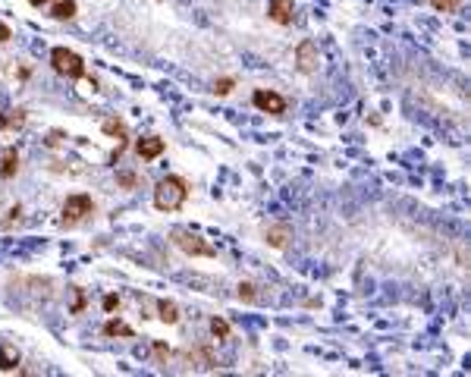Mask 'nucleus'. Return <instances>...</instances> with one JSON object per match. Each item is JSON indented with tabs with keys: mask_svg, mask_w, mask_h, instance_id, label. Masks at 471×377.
Returning a JSON list of instances; mask_svg holds the SVG:
<instances>
[{
	"mask_svg": "<svg viewBox=\"0 0 471 377\" xmlns=\"http://www.w3.org/2000/svg\"><path fill=\"white\" fill-rule=\"evenodd\" d=\"M185 198H189V183H185L183 176H176V173H170V176H163L161 183L154 185V207L157 211H179V207L185 205Z\"/></svg>",
	"mask_w": 471,
	"mask_h": 377,
	"instance_id": "obj_1",
	"label": "nucleus"
},
{
	"mask_svg": "<svg viewBox=\"0 0 471 377\" xmlns=\"http://www.w3.org/2000/svg\"><path fill=\"white\" fill-rule=\"evenodd\" d=\"M51 67L57 69L60 76H67L69 82L89 79V73H85V60H82L76 51H69V47H54L51 51Z\"/></svg>",
	"mask_w": 471,
	"mask_h": 377,
	"instance_id": "obj_2",
	"label": "nucleus"
},
{
	"mask_svg": "<svg viewBox=\"0 0 471 377\" xmlns=\"http://www.w3.org/2000/svg\"><path fill=\"white\" fill-rule=\"evenodd\" d=\"M95 214V201H91V195H69L67 201H63V207H60V223L63 227H79L82 220H89V217Z\"/></svg>",
	"mask_w": 471,
	"mask_h": 377,
	"instance_id": "obj_3",
	"label": "nucleus"
},
{
	"mask_svg": "<svg viewBox=\"0 0 471 377\" xmlns=\"http://www.w3.org/2000/svg\"><path fill=\"white\" fill-rule=\"evenodd\" d=\"M170 239H173V245H176L179 251H185L189 258H214V255H217L198 233H189V229H173Z\"/></svg>",
	"mask_w": 471,
	"mask_h": 377,
	"instance_id": "obj_4",
	"label": "nucleus"
},
{
	"mask_svg": "<svg viewBox=\"0 0 471 377\" xmlns=\"http://www.w3.org/2000/svg\"><path fill=\"white\" fill-rule=\"evenodd\" d=\"M251 104H255L258 111L271 113V117H283V113H286V98L271 91V89H258L251 95Z\"/></svg>",
	"mask_w": 471,
	"mask_h": 377,
	"instance_id": "obj_5",
	"label": "nucleus"
},
{
	"mask_svg": "<svg viewBox=\"0 0 471 377\" xmlns=\"http://www.w3.org/2000/svg\"><path fill=\"white\" fill-rule=\"evenodd\" d=\"M264 242L271 245V249H286L289 242H292V227L283 220L277 223H267L264 227Z\"/></svg>",
	"mask_w": 471,
	"mask_h": 377,
	"instance_id": "obj_6",
	"label": "nucleus"
},
{
	"mask_svg": "<svg viewBox=\"0 0 471 377\" xmlns=\"http://www.w3.org/2000/svg\"><path fill=\"white\" fill-rule=\"evenodd\" d=\"M267 19L277 25H292L295 19L292 0H267Z\"/></svg>",
	"mask_w": 471,
	"mask_h": 377,
	"instance_id": "obj_7",
	"label": "nucleus"
},
{
	"mask_svg": "<svg viewBox=\"0 0 471 377\" xmlns=\"http://www.w3.org/2000/svg\"><path fill=\"white\" fill-rule=\"evenodd\" d=\"M295 67H299V73L311 76L317 69V45L314 41H302V45L295 47Z\"/></svg>",
	"mask_w": 471,
	"mask_h": 377,
	"instance_id": "obj_8",
	"label": "nucleus"
},
{
	"mask_svg": "<svg viewBox=\"0 0 471 377\" xmlns=\"http://www.w3.org/2000/svg\"><path fill=\"white\" fill-rule=\"evenodd\" d=\"M163 151H167V145H163V139H157V135H145V139L135 141V155H139L141 161H157Z\"/></svg>",
	"mask_w": 471,
	"mask_h": 377,
	"instance_id": "obj_9",
	"label": "nucleus"
},
{
	"mask_svg": "<svg viewBox=\"0 0 471 377\" xmlns=\"http://www.w3.org/2000/svg\"><path fill=\"white\" fill-rule=\"evenodd\" d=\"M25 119H29V113L23 107H10V111L0 113V133H19L25 126Z\"/></svg>",
	"mask_w": 471,
	"mask_h": 377,
	"instance_id": "obj_10",
	"label": "nucleus"
},
{
	"mask_svg": "<svg viewBox=\"0 0 471 377\" xmlns=\"http://www.w3.org/2000/svg\"><path fill=\"white\" fill-rule=\"evenodd\" d=\"M19 173V151L3 148L0 151V179H13Z\"/></svg>",
	"mask_w": 471,
	"mask_h": 377,
	"instance_id": "obj_11",
	"label": "nucleus"
},
{
	"mask_svg": "<svg viewBox=\"0 0 471 377\" xmlns=\"http://www.w3.org/2000/svg\"><path fill=\"white\" fill-rule=\"evenodd\" d=\"M16 368H19V349L3 343L0 346V371H16Z\"/></svg>",
	"mask_w": 471,
	"mask_h": 377,
	"instance_id": "obj_12",
	"label": "nucleus"
},
{
	"mask_svg": "<svg viewBox=\"0 0 471 377\" xmlns=\"http://www.w3.org/2000/svg\"><path fill=\"white\" fill-rule=\"evenodd\" d=\"M157 318H161L163 324H179V305L170 302V299H161V302H157Z\"/></svg>",
	"mask_w": 471,
	"mask_h": 377,
	"instance_id": "obj_13",
	"label": "nucleus"
},
{
	"mask_svg": "<svg viewBox=\"0 0 471 377\" xmlns=\"http://www.w3.org/2000/svg\"><path fill=\"white\" fill-rule=\"evenodd\" d=\"M101 129H104L107 135H113V139H129V126H126L119 117H107V119L101 123Z\"/></svg>",
	"mask_w": 471,
	"mask_h": 377,
	"instance_id": "obj_14",
	"label": "nucleus"
},
{
	"mask_svg": "<svg viewBox=\"0 0 471 377\" xmlns=\"http://www.w3.org/2000/svg\"><path fill=\"white\" fill-rule=\"evenodd\" d=\"M76 0H57V3H54L51 7V16L54 19H60V23H67V19H73L76 16Z\"/></svg>",
	"mask_w": 471,
	"mask_h": 377,
	"instance_id": "obj_15",
	"label": "nucleus"
},
{
	"mask_svg": "<svg viewBox=\"0 0 471 377\" xmlns=\"http://www.w3.org/2000/svg\"><path fill=\"white\" fill-rule=\"evenodd\" d=\"M104 333H107V336H126V340H129V336H135L133 327L126 324V321H119V318L107 321V324H104Z\"/></svg>",
	"mask_w": 471,
	"mask_h": 377,
	"instance_id": "obj_16",
	"label": "nucleus"
},
{
	"mask_svg": "<svg viewBox=\"0 0 471 377\" xmlns=\"http://www.w3.org/2000/svg\"><path fill=\"white\" fill-rule=\"evenodd\" d=\"M211 333H214V340H227V336H229V324L223 318H211Z\"/></svg>",
	"mask_w": 471,
	"mask_h": 377,
	"instance_id": "obj_17",
	"label": "nucleus"
},
{
	"mask_svg": "<svg viewBox=\"0 0 471 377\" xmlns=\"http://www.w3.org/2000/svg\"><path fill=\"white\" fill-rule=\"evenodd\" d=\"M255 283H239V299H242V302H255V299H258V293H255Z\"/></svg>",
	"mask_w": 471,
	"mask_h": 377,
	"instance_id": "obj_18",
	"label": "nucleus"
},
{
	"mask_svg": "<svg viewBox=\"0 0 471 377\" xmlns=\"http://www.w3.org/2000/svg\"><path fill=\"white\" fill-rule=\"evenodd\" d=\"M233 85H236L233 79H217V82H214V95H217V98H227L229 91H233Z\"/></svg>",
	"mask_w": 471,
	"mask_h": 377,
	"instance_id": "obj_19",
	"label": "nucleus"
},
{
	"mask_svg": "<svg viewBox=\"0 0 471 377\" xmlns=\"http://www.w3.org/2000/svg\"><path fill=\"white\" fill-rule=\"evenodd\" d=\"M7 220H3V229H13V223H19V220H23V207H19V205H13V207H10V211H7Z\"/></svg>",
	"mask_w": 471,
	"mask_h": 377,
	"instance_id": "obj_20",
	"label": "nucleus"
},
{
	"mask_svg": "<svg viewBox=\"0 0 471 377\" xmlns=\"http://www.w3.org/2000/svg\"><path fill=\"white\" fill-rule=\"evenodd\" d=\"M63 141H67V133H60V129H51V133H47V148H60Z\"/></svg>",
	"mask_w": 471,
	"mask_h": 377,
	"instance_id": "obj_21",
	"label": "nucleus"
},
{
	"mask_svg": "<svg viewBox=\"0 0 471 377\" xmlns=\"http://www.w3.org/2000/svg\"><path fill=\"white\" fill-rule=\"evenodd\" d=\"M430 7L440 10V13H452L459 7V0H430Z\"/></svg>",
	"mask_w": 471,
	"mask_h": 377,
	"instance_id": "obj_22",
	"label": "nucleus"
},
{
	"mask_svg": "<svg viewBox=\"0 0 471 377\" xmlns=\"http://www.w3.org/2000/svg\"><path fill=\"white\" fill-rule=\"evenodd\" d=\"M117 183L123 185V189H133V185H139V176H135V173H117Z\"/></svg>",
	"mask_w": 471,
	"mask_h": 377,
	"instance_id": "obj_23",
	"label": "nucleus"
},
{
	"mask_svg": "<svg viewBox=\"0 0 471 377\" xmlns=\"http://www.w3.org/2000/svg\"><path fill=\"white\" fill-rule=\"evenodd\" d=\"M76 293V302H73V315H82V308H85V293L82 289H73Z\"/></svg>",
	"mask_w": 471,
	"mask_h": 377,
	"instance_id": "obj_24",
	"label": "nucleus"
},
{
	"mask_svg": "<svg viewBox=\"0 0 471 377\" xmlns=\"http://www.w3.org/2000/svg\"><path fill=\"white\" fill-rule=\"evenodd\" d=\"M117 308H119V296H113V293L104 296V311H117Z\"/></svg>",
	"mask_w": 471,
	"mask_h": 377,
	"instance_id": "obj_25",
	"label": "nucleus"
},
{
	"mask_svg": "<svg viewBox=\"0 0 471 377\" xmlns=\"http://www.w3.org/2000/svg\"><path fill=\"white\" fill-rule=\"evenodd\" d=\"M154 355L161 358V362H167V358H170V346H163V343L157 340V343H154Z\"/></svg>",
	"mask_w": 471,
	"mask_h": 377,
	"instance_id": "obj_26",
	"label": "nucleus"
},
{
	"mask_svg": "<svg viewBox=\"0 0 471 377\" xmlns=\"http://www.w3.org/2000/svg\"><path fill=\"white\" fill-rule=\"evenodd\" d=\"M10 38H13V32H10V25H7V23H0V45H7Z\"/></svg>",
	"mask_w": 471,
	"mask_h": 377,
	"instance_id": "obj_27",
	"label": "nucleus"
},
{
	"mask_svg": "<svg viewBox=\"0 0 471 377\" xmlns=\"http://www.w3.org/2000/svg\"><path fill=\"white\" fill-rule=\"evenodd\" d=\"M32 7H45V3H51V0H29Z\"/></svg>",
	"mask_w": 471,
	"mask_h": 377,
	"instance_id": "obj_28",
	"label": "nucleus"
}]
</instances>
